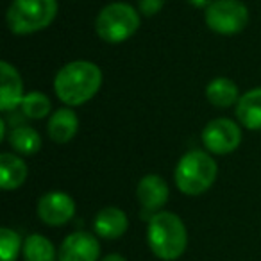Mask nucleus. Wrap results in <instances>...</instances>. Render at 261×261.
Returning <instances> with one entry per match:
<instances>
[{"label":"nucleus","mask_w":261,"mask_h":261,"mask_svg":"<svg viewBox=\"0 0 261 261\" xmlns=\"http://www.w3.org/2000/svg\"><path fill=\"white\" fill-rule=\"evenodd\" d=\"M102 86V72L91 61H72L58 72L54 91L66 106H83L91 100Z\"/></svg>","instance_id":"nucleus-1"},{"label":"nucleus","mask_w":261,"mask_h":261,"mask_svg":"<svg viewBox=\"0 0 261 261\" xmlns=\"http://www.w3.org/2000/svg\"><path fill=\"white\" fill-rule=\"evenodd\" d=\"M147 242L158 259L175 261L188 247V231L185 222L175 213L160 211L149 218Z\"/></svg>","instance_id":"nucleus-2"},{"label":"nucleus","mask_w":261,"mask_h":261,"mask_svg":"<svg viewBox=\"0 0 261 261\" xmlns=\"http://www.w3.org/2000/svg\"><path fill=\"white\" fill-rule=\"evenodd\" d=\"M217 161L202 150H190L175 167V185L185 195L195 197L207 192L217 181Z\"/></svg>","instance_id":"nucleus-3"},{"label":"nucleus","mask_w":261,"mask_h":261,"mask_svg":"<svg viewBox=\"0 0 261 261\" xmlns=\"http://www.w3.org/2000/svg\"><path fill=\"white\" fill-rule=\"evenodd\" d=\"M56 15L58 0H13L6 20L13 34L25 36L47 29Z\"/></svg>","instance_id":"nucleus-4"},{"label":"nucleus","mask_w":261,"mask_h":261,"mask_svg":"<svg viewBox=\"0 0 261 261\" xmlns=\"http://www.w3.org/2000/svg\"><path fill=\"white\" fill-rule=\"evenodd\" d=\"M140 27V11L125 2H113L98 13L95 31L106 43H122Z\"/></svg>","instance_id":"nucleus-5"},{"label":"nucleus","mask_w":261,"mask_h":261,"mask_svg":"<svg viewBox=\"0 0 261 261\" xmlns=\"http://www.w3.org/2000/svg\"><path fill=\"white\" fill-rule=\"evenodd\" d=\"M206 23L213 33L232 36L249 23V9L242 0H213L206 9Z\"/></svg>","instance_id":"nucleus-6"},{"label":"nucleus","mask_w":261,"mask_h":261,"mask_svg":"<svg viewBox=\"0 0 261 261\" xmlns=\"http://www.w3.org/2000/svg\"><path fill=\"white\" fill-rule=\"evenodd\" d=\"M202 143L211 154L225 156L242 143V129L229 118H215L202 129Z\"/></svg>","instance_id":"nucleus-7"},{"label":"nucleus","mask_w":261,"mask_h":261,"mask_svg":"<svg viewBox=\"0 0 261 261\" xmlns=\"http://www.w3.org/2000/svg\"><path fill=\"white\" fill-rule=\"evenodd\" d=\"M38 218L50 227L68 224L75 215V202L65 192H48L38 200Z\"/></svg>","instance_id":"nucleus-8"},{"label":"nucleus","mask_w":261,"mask_h":261,"mask_svg":"<svg viewBox=\"0 0 261 261\" xmlns=\"http://www.w3.org/2000/svg\"><path fill=\"white\" fill-rule=\"evenodd\" d=\"M100 243L97 236L77 231L68 234L58 250V261H98Z\"/></svg>","instance_id":"nucleus-9"},{"label":"nucleus","mask_w":261,"mask_h":261,"mask_svg":"<svg viewBox=\"0 0 261 261\" xmlns=\"http://www.w3.org/2000/svg\"><path fill=\"white\" fill-rule=\"evenodd\" d=\"M168 195L170 190L163 177L156 174H149L145 177L140 179L138 190H136V197L142 206V213H149L150 217L160 213V210L168 202Z\"/></svg>","instance_id":"nucleus-10"},{"label":"nucleus","mask_w":261,"mask_h":261,"mask_svg":"<svg viewBox=\"0 0 261 261\" xmlns=\"http://www.w3.org/2000/svg\"><path fill=\"white\" fill-rule=\"evenodd\" d=\"M0 109L11 111L16 106H22L23 100V83L18 70L8 61L0 63Z\"/></svg>","instance_id":"nucleus-11"},{"label":"nucleus","mask_w":261,"mask_h":261,"mask_svg":"<svg viewBox=\"0 0 261 261\" xmlns=\"http://www.w3.org/2000/svg\"><path fill=\"white\" fill-rule=\"evenodd\" d=\"M93 229L104 240H118L129 229V218L120 207L108 206L95 215Z\"/></svg>","instance_id":"nucleus-12"},{"label":"nucleus","mask_w":261,"mask_h":261,"mask_svg":"<svg viewBox=\"0 0 261 261\" xmlns=\"http://www.w3.org/2000/svg\"><path fill=\"white\" fill-rule=\"evenodd\" d=\"M27 165L22 158L4 152L0 156V188L6 192L16 190L27 181Z\"/></svg>","instance_id":"nucleus-13"},{"label":"nucleus","mask_w":261,"mask_h":261,"mask_svg":"<svg viewBox=\"0 0 261 261\" xmlns=\"http://www.w3.org/2000/svg\"><path fill=\"white\" fill-rule=\"evenodd\" d=\"M79 129V118L72 109H58L52 113L50 120H48V136L52 142L56 143H68L72 142V138L77 135Z\"/></svg>","instance_id":"nucleus-14"},{"label":"nucleus","mask_w":261,"mask_h":261,"mask_svg":"<svg viewBox=\"0 0 261 261\" xmlns=\"http://www.w3.org/2000/svg\"><path fill=\"white\" fill-rule=\"evenodd\" d=\"M236 118L245 129L261 130V88L247 91L236 102Z\"/></svg>","instance_id":"nucleus-15"},{"label":"nucleus","mask_w":261,"mask_h":261,"mask_svg":"<svg viewBox=\"0 0 261 261\" xmlns=\"http://www.w3.org/2000/svg\"><path fill=\"white\" fill-rule=\"evenodd\" d=\"M206 97L210 104L217 106V108H229L240 100L238 86L234 84V81L227 79V77H217L207 84Z\"/></svg>","instance_id":"nucleus-16"},{"label":"nucleus","mask_w":261,"mask_h":261,"mask_svg":"<svg viewBox=\"0 0 261 261\" xmlns=\"http://www.w3.org/2000/svg\"><path fill=\"white\" fill-rule=\"evenodd\" d=\"M23 259L25 261H56L58 252H56L54 243L43 234H29L23 242Z\"/></svg>","instance_id":"nucleus-17"},{"label":"nucleus","mask_w":261,"mask_h":261,"mask_svg":"<svg viewBox=\"0 0 261 261\" xmlns=\"http://www.w3.org/2000/svg\"><path fill=\"white\" fill-rule=\"evenodd\" d=\"M8 142L13 150H16L18 154H25V156H33L41 149V138L38 135V130L27 125L11 129Z\"/></svg>","instance_id":"nucleus-18"},{"label":"nucleus","mask_w":261,"mask_h":261,"mask_svg":"<svg viewBox=\"0 0 261 261\" xmlns=\"http://www.w3.org/2000/svg\"><path fill=\"white\" fill-rule=\"evenodd\" d=\"M50 109H52L50 98L45 93H40V91H31L22 100V113L25 116H29V118L34 120L45 118L50 113Z\"/></svg>","instance_id":"nucleus-19"},{"label":"nucleus","mask_w":261,"mask_h":261,"mask_svg":"<svg viewBox=\"0 0 261 261\" xmlns=\"http://www.w3.org/2000/svg\"><path fill=\"white\" fill-rule=\"evenodd\" d=\"M22 249L23 243L18 232L9 227L0 229V261H16Z\"/></svg>","instance_id":"nucleus-20"},{"label":"nucleus","mask_w":261,"mask_h":261,"mask_svg":"<svg viewBox=\"0 0 261 261\" xmlns=\"http://www.w3.org/2000/svg\"><path fill=\"white\" fill-rule=\"evenodd\" d=\"M163 6H165V0H138L140 15L147 16V18L158 15L163 9Z\"/></svg>","instance_id":"nucleus-21"},{"label":"nucleus","mask_w":261,"mask_h":261,"mask_svg":"<svg viewBox=\"0 0 261 261\" xmlns=\"http://www.w3.org/2000/svg\"><path fill=\"white\" fill-rule=\"evenodd\" d=\"M188 2H190V4H192L193 6V8H210V6H211V2H213V0H188Z\"/></svg>","instance_id":"nucleus-22"},{"label":"nucleus","mask_w":261,"mask_h":261,"mask_svg":"<svg viewBox=\"0 0 261 261\" xmlns=\"http://www.w3.org/2000/svg\"><path fill=\"white\" fill-rule=\"evenodd\" d=\"M100 261H127V259L122 256V254H116V252H113V254H108V256H104Z\"/></svg>","instance_id":"nucleus-23"}]
</instances>
